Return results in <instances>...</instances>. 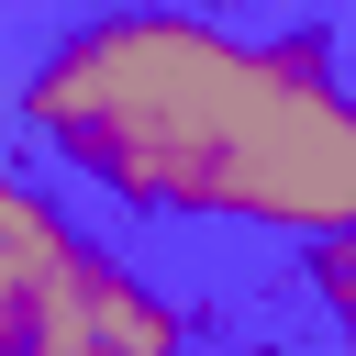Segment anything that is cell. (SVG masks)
Returning <instances> with one entry per match:
<instances>
[{
  "mask_svg": "<svg viewBox=\"0 0 356 356\" xmlns=\"http://www.w3.org/2000/svg\"><path fill=\"white\" fill-rule=\"evenodd\" d=\"M312 300H323V323L356 345V234H323V245H312Z\"/></svg>",
  "mask_w": 356,
  "mask_h": 356,
  "instance_id": "3",
  "label": "cell"
},
{
  "mask_svg": "<svg viewBox=\"0 0 356 356\" xmlns=\"http://www.w3.org/2000/svg\"><path fill=\"white\" fill-rule=\"evenodd\" d=\"M22 145L122 211L245 234H356V78L323 33H234L189 0H122L22 67Z\"/></svg>",
  "mask_w": 356,
  "mask_h": 356,
  "instance_id": "1",
  "label": "cell"
},
{
  "mask_svg": "<svg viewBox=\"0 0 356 356\" xmlns=\"http://www.w3.org/2000/svg\"><path fill=\"white\" fill-rule=\"evenodd\" d=\"M0 356H189V300L134 278L22 167L0 189Z\"/></svg>",
  "mask_w": 356,
  "mask_h": 356,
  "instance_id": "2",
  "label": "cell"
},
{
  "mask_svg": "<svg viewBox=\"0 0 356 356\" xmlns=\"http://www.w3.org/2000/svg\"><path fill=\"white\" fill-rule=\"evenodd\" d=\"M222 356H289V345H222Z\"/></svg>",
  "mask_w": 356,
  "mask_h": 356,
  "instance_id": "5",
  "label": "cell"
},
{
  "mask_svg": "<svg viewBox=\"0 0 356 356\" xmlns=\"http://www.w3.org/2000/svg\"><path fill=\"white\" fill-rule=\"evenodd\" d=\"M189 11H222V22H234V11H245V0H189Z\"/></svg>",
  "mask_w": 356,
  "mask_h": 356,
  "instance_id": "4",
  "label": "cell"
}]
</instances>
